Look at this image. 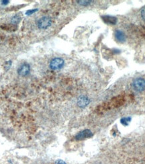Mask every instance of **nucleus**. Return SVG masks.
<instances>
[{
    "mask_svg": "<svg viewBox=\"0 0 145 164\" xmlns=\"http://www.w3.org/2000/svg\"><path fill=\"white\" fill-rule=\"evenodd\" d=\"M89 103V100L88 98H87L86 96H81L80 98H79L78 102H77V104L79 107L84 108L86 106H88Z\"/></svg>",
    "mask_w": 145,
    "mask_h": 164,
    "instance_id": "7",
    "label": "nucleus"
},
{
    "mask_svg": "<svg viewBox=\"0 0 145 164\" xmlns=\"http://www.w3.org/2000/svg\"><path fill=\"white\" fill-rule=\"evenodd\" d=\"M102 20H103L105 23L108 24H112V25H114L116 24L117 23V18L116 17L113 16H103L102 17Z\"/></svg>",
    "mask_w": 145,
    "mask_h": 164,
    "instance_id": "6",
    "label": "nucleus"
},
{
    "mask_svg": "<svg viewBox=\"0 0 145 164\" xmlns=\"http://www.w3.org/2000/svg\"><path fill=\"white\" fill-rule=\"evenodd\" d=\"M77 2H78L79 4L81 5V6H88V5L90 4L91 1H78Z\"/></svg>",
    "mask_w": 145,
    "mask_h": 164,
    "instance_id": "11",
    "label": "nucleus"
},
{
    "mask_svg": "<svg viewBox=\"0 0 145 164\" xmlns=\"http://www.w3.org/2000/svg\"><path fill=\"white\" fill-rule=\"evenodd\" d=\"M30 67L28 63H24L19 67L18 70V73L21 76L25 77L30 73Z\"/></svg>",
    "mask_w": 145,
    "mask_h": 164,
    "instance_id": "4",
    "label": "nucleus"
},
{
    "mask_svg": "<svg viewBox=\"0 0 145 164\" xmlns=\"http://www.w3.org/2000/svg\"><path fill=\"white\" fill-rule=\"evenodd\" d=\"M141 16L142 19H143L144 20H145V8L141 10Z\"/></svg>",
    "mask_w": 145,
    "mask_h": 164,
    "instance_id": "13",
    "label": "nucleus"
},
{
    "mask_svg": "<svg viewBox=\"0 0 145 164\" xmlns=\"http://www.w3.org/2000/svg\"><path fill=\"white\" fill-rule=\"evenodd\" d=\"M52 24V20L48 16H43L39 18L37 22V26L40 29H47Z\"/></svg>",
    "mask_w": 145,
    "mask_h": 164,
    "instance_id": "1",
    "label": "nucleus"
},
{
    "mask_svg": "<svg viewBox=\"0 0 145 164\" xmlns=\"http://www.w3.org/2000/svg\"><path fill=\"white\" fill-rule=\"evenodd\" d=\"M130 117H126V118H123V119H121V123L123 125H124V126H127V125H128L129 122H130Z\"/></svg>",
    "mask_w": 145,
    "mask_h": 164,
    "instance_id": "10",
    "label": "nucleus"
},
{
    "mask_svg": "<svg viewBox=\"0 0 145 164\" xmlns=\"http://www.w3.org/2000/svg\"><path fill=\"white\" fill-rule=\"evenodd\" d=\"M36 11H38L37 9H29L27 12H26V15H30V14H32L34 12H36Z\"/></svg>",
    "mask_w": 145,
    "mask_h": 164,
    "instance_id": "12",
    "label": "nucleus"
},
{
    "mask_svg": "<svg viewBox=\"0 0 145 164\" xmlns=\"http://www.w3.org/2000/svg\"><path fill=\"white\" fill-rule=\"evenodd\" d=\"M65 65L64 60L61 59V58H55L51 60V61L50 62L49 66L50 69L53 70H59L62 69L63 67Z\"/></svg>",
    "mask_w": 145,
    "mask_h": 164,
    "instance_id": "2",
    "label": "nucleus"
},
{
    "mask_svg": "<svg viewBox=\"0 0 145 164\" xmlns=\"http://www.w3.org/2000/svg\"><path fill=\"white\" fill-rule=\"evenodd\" d=\"M21 20V16L20 14H16V15L14 16L13 18H11V22L14 24H17L20 22V21Z\"/></svg>",
    "mask_w": 145,
    "mask_h": 164,
    "instance_id": "9",
    "label": "nucleus"
},
{
    "mask_svg": "<svg viewBox=\"0 0 145 164\" xmlns=\"http://www.w3.org/2000/svg\"><path fill=\"white\" fill-rule=\"evenodd\" d=\"M55 164H67V163H65L64 161H62L61 160H57L56 161V162H55Z\"/></svg>",
    "mask_w": 145,
    "mask_h": 164,
    "instance_id": "14",
    "label": "nucleus"
},
{
    "mask_svg": "<svg viewBox=\"0 0 145 164\" xmlns=\"http://www.w3.org/2000/svg\"><path fill=\"white\" fill-rule=\"evenodd\" d=\"M93 136V133L90 130L86 129L83 131L79 132L78 134L75 136V139L77 140H83L86 138H89V137Z\"/></svg>",
    "mask_w": 145,
    "mask_h": 164,
    "instance_id": "5",
    "label": "nucleus"
},
{
    "mask_svg": "<svg viewBox=\"0 0 145 164\" xmlns=\"http://www.w3.org/2000/svg\"><path fill=\"white\" fill-rule=\"evenodd\" d=\"M2 2H3L4 4H7L8 3H9V1H3Z\"/></svg>",
    "mask_w": 145,
    "mask_h": 164,
    "instance_id": "15",
    "label": "nucleus"
},
{
    "mask_svg": "<svg viewBox=\"0 0 145 164\" xmlns=\"http://www.w3.org/2000/svg\"><path fill=\"white\" fill-rule=\"evenodd\" d=\"M132 86L134 90L137 91H142L145 89V80L143 78H136L132 82Z\"/></svg>",
    "mask_w": 145,
    "mask_h": 164,
    "instance_id": "3",
    "label": "nucleus"
},
{
    "mask_svg": "<svg viewBox=\"0 0 145 164\" xmlns=\"http://www.w3.org/2000/svg\"><path fill=\"white\" fill-rule=\"evenodd\" d=\"M115 37L118 41L120 42H124L126 40V37L124 33L120 30H116L115 31Z\"/></svg>",
    "mask_w": 145,
    "mask_h": 164,
    "instance_id": "8",
    "label": "nucleus"
}]
</instances>
